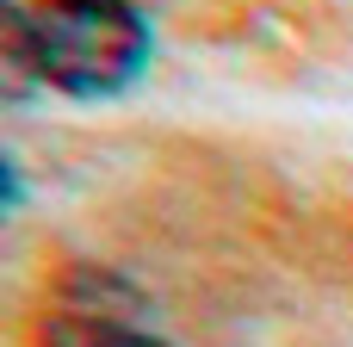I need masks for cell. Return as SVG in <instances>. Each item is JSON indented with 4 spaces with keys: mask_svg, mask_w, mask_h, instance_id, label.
Segmentation results:
<instances>
[{
    "mask_svg": "<svg viewBox=\"0 0 353 347\" xmlns=\"http://www.w3.org/2000/svg\"><path fill=\"white\" fill-rule=\"evenodd\" d=\"M31 37L43 87L68 99H112L149 68V19L130 0H37Z\"/></svg>",
    "mask_w": 353,
    "mask_h": 347,
    "instance_id": "6da1fadb",
    "label": "cell"
},
{
    "mask_svg": "<svg viewBox=\"0 0 353 347\" xmlns=\"http://www.w3.org/2000/svg\"><path fill=\"white\" fill-rule=\"evenodd\" d=\"M137 323H143V292H137L124 273H112V267H74V273L56 286L50 310H43V335L56 347L130 341V335H143Z\"/></svg>",
    "mask_w": 353,
    "mask_h": 347,
    "instance_id": "7a4b0ae2",
    "label": "cell"
},
{
    "mask_svg": "<svg viewBox=\"0 0 353 347\" xmlns=\"http://www.w3.org/2000/svg\"><path fill=\"white\" fill-rule=\"evenodd\" d=\"M0 87H6L12 106L43 87V62H37V37H31V6H19V0L0 6Z\"/></svg>",
    "mask_w": 353,
    "mask_h": 347,
    "instance_id": "3957f363",
    "label": "cell"
},
{
    "mask_svg": "<svg viewBox=\"0 0 353 347\" xmlns=\"http://www.w3.org/2000/svg\"><path fill=\"white\" fill-rule=\"evenodd\" d=\"M112 347H168V341H155V335H130V341H112Z\"/></svg>",
    "mask_w": 353,
    "mask_h": 347,
    "instance_id": "277c9868",
    "label": "cell"
}]
</instances>
